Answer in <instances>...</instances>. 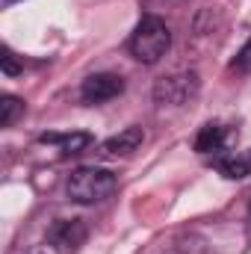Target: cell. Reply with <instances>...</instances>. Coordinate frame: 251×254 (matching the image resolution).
<instances>
[{
    "mask_svg": "<svg viewBox=\"0 0 251 254\" xmlns=\"http://www.w3.org/2000/svg\"><path fill=\"white\" fill-rule=\"evenodd\" d=\"M198 74L195 71H178L169 77H160L154 83V101L160 107H184L198 95Z\"/></svg>",
    "mask_w": 251,
    "mask_h": 254,
    "instance_id": "cell-3",
    "label": "cell"
},
{
    "mask_svg": "<svg viewBox=\"0 0 251 254\" xmlns=\"http://www.w3.org/2000/svg\"><path fill=\"white\" fill-rule=\"evenodd\" d=\"M234 68H243V71H249V68H251V39L246 42V48L237 54V60H234Z\"/></svg>",
    "mask_w": 251,
    "mask_h": 254,
    "instance_id": "cell-12",
    "label": "cell"
},
{
    "mask_svg": "<svg viewBox=\"0 0 251 254\" xmlns=\"http://www.w3.org/2000/svg\"><path fill=\"white\" fill-rule=\"evenodd\" d=\"M89 237V228L83 219H63L48 231V243L63 254H74Z\"/></svg>",
    "mask_w": 251,
    "mask_h": 254,
    "instance_id": "cell-5",
    "label": "cell"
},
{
    "mask_svg": "<svg viewBox=\"0 0 251 254\" xmlns=\"http://www.w3.org/2000/svg\"><path fill=\"white\" fill-rule=\"evenodd\" d=\"M142 142H145V130L142 127H125L122 133L110 136L101 145V154L104 157H130V154H136L142 148Z\"/></svg>",
    "mask_w": 251,
    "mask_h": 254,
    "instance_id": "cell-6",
    "label": "cell"
},
{
    "mask_svg": "<svg viewBox=\"0 0 251 254\" xmlns=\"http://www.w3.org/2000/svg\"><path fill=\"white\" fill-rule=\"evenodd\" d=\"M172 48V30L163 18L157 15H142V21L136 24V30L127 39V51L136 63L154 65L160 63Z\"/></svg>",
    "mask_w": 251,
    "mask_h": 254,
    "instance_id": "cell-1",
    "label": "cell"
},
{
    "mask_svg": "<svg viewBox=\"0 0 251 254\" xmlns=\"http://www.w3.org/2000/svg\"><path fill=\"white\" fill-rule=\"evenodd\" d=\"M122 92H125V80H122L119 74H107V71L86 77L83 86H80V98H83V104H89V107L107 104V101L119 98Z\"/></svg>",
    "mask_w": 251,
    "mask_h": 254,
    "instance_id": "cell-4",
    "label": "cell"
},
{
    "mask_svg": "<svg viewBox=\"0 0 251 254\" xmlns=\"http://www.w3.org/2000/svg\"><path fill=\"white\" fill-rule=\"evenodd\" d=\"M24 113V104L15 95H3L0 98V127H12V122Z\"/></svg>",
    "mask_w": 251,
    "mask_h": 254,
    "instance_id": "cell-10",
    "label": "cell"
},
{
    "mask_svg": "<svg viewBox=\"0 0 251 254\" xmlns=\"http://www.w3.org/2000/svg\"><path fill=\"white\" fill-rule=\"evenodd\" d=\"M0 68H3V74H6V77L21 74V63L15 60V54H12L9 48H3V54H0Z\"/></svg>",
    "mask_w": 251,
    "mask_h": 254,
    "instance_id": "cell-11",
    "label": "cell"
},
{
    "mask_svg": "<svg viewBox=\"0 0 251 254\" xmlns=\"http://www.w3.org/2000/svg\"><path fill=\"white\" fill-rule=\"evenodd\" d=\"M119 187L116 175L110 169H98V166H80L68 175L65 192L71 201L77 204H98L104 198H110Z\"/></svg>",
    "mask_w": 251,
    "mask_h": 254,
    "instance_id": "cell-2",
    "label": "cell"
},
{
    "mask_svg": "<svg viewBox=\"0 0 251 254\" xmlns=\"http://www.w3.org/2000/svg\"><path fill=\"white\" fill-rule=\"evenodd\" d=\"M222 145H225V127H222V125L201 127V133L195 136V151H198V154H213V151H222Z\"/></svg>",
    "mask_w": 251,
    "mask_h": 254,
    "instance_id": "cell-9",
    "label": "cell"
},
{
    "mask_svg": "<svg viewBox=\"0 0 251 254\" xmlns=\"http://www.w3.org/2000/svg\"><path fill=\"white\" fill-rule=\"evenodd\" d=\"M216 169H219V175H225L228 181H243V178H249L251 175V151H237V154L219 160Z\"/></svg>",
    "mask_w": 251,
    "mask_h": 254,
    "instance_id": "cell-8",
    "label": "cell"
},
{
    "mask_svg": "<svg viewBox=\"0 0 251 254\" xmlns=\"http://www.w3.org/2000/svg\"><path fill=\"white\" fill-rule=\"evenodd\" d=\"M39 142L60 145L63 154H80V151H86L92 145V133H86V130H74V133H42Z\"/></svg>",
    "mask_w": 251,
    "mask_h": 254,
    "instance_id": "cell-7",
    "label": "cell"
}]
</instances>
